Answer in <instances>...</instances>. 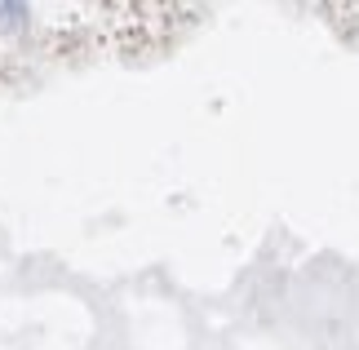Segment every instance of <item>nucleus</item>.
I'll use <instances>...</instances> for the list:
<instances>
[{
    "instance_id": "nucleus-1",
    "label": "nucleus",
    "mask_w": 359,
    "mask_h": 350,
    "mask_svg": "<svg viewBox=\"0 0 359 350\" xmlns=\"http://www.w3.org/2000/svg\"><path fill=\"white\" fill-rule=\"evenodd\" d=\"M27 18V5H0V27H18Z\"/></svg>"
}]
</instances>
